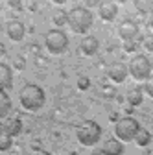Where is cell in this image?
Returning a JSON list of instances; mask_svg holds the SVG:
<instances>
[{
  "label": "cell",
  "mask_w": 153,
  "mask_h": 155,
  "mask_svg": "<svg viewBox=\"0 0 153 155\" xmlns=\"http://www.w3.org/2000/svg\"><path fill=\"white\" fill-rule=\"evenodd\" d=\"M9 6L15 9H21L22 8V0H9Z\"/></svg>",
  "instance_id": "obj_25"
},
{
  "label": "cell",
  "mask_w": 153,
  "mask_h": 155,
  "mask_svg": "<svg viewBox=\"0 0 153 155\" xmlns=\"http://www.w3.org/2000/svg\"><path fill=\"white\" fill-rule=\"evenodd\" d=\"M44 46L50 54H61L68 46V37L63 30H50L44 35Z\"/></svg>",
  "instance_id": "obj_6"
},
{
  "label": "cell",
  "mask_w": 153,
  "mask_h": 155,
  "mask_svg": "<svg viewBox=\"0 0 153 155\" xmlns=\"http://www.w3.org/2000/svg\"><path fill=\"white\" fill-rule=\"evenodd\" d=\"M118 35L122 41H133L137 35H138V24L135 21H131V18H125L118 24Z\"/></svg>",
  "instance_id": "obj_7"
},
{
  "label": "cell",
  "mask_w": 153,
  "mask_h": 155,
  "mask_svg": "<svg viewBox=\"0 0 153 155\" xmlns=\"http://www.w3.org/2000/svg\"><path fill=\"white\" fill-rule=\"evenodd\" d=\"M102 137V126L94 120H85L78 127V140L83 146H94Z\"/></svg>",
  "instance_id": "obj_5"
},
{
  "label": "cell",
  "mask_w": 153,
  "mask_h": 155,
  "mask_svg": "<svg viewBox=\"0 0 153 155\" xmlns=\"http://www.w3.org/2000/svg\"><path fill=\"white\" fill-rule=\"evenodd\" d=\"M18 98H21V105L28 111H37L44 105V91L39 87V85H33V83H28L21 89V94H18Z\"/></svg>",
  "instance_id": "obj_1"
},
{
  "label": "cell",
  "mask_w": 153,
  "mask_h": 155,
  "mask_svg": "<svg viewBox=\"0 0 153 155\" xmlns=\"http://www.w3.org/2000/svg\"><path fill=\"white\" fill-rule=\"evenodd\" d=\"M142 89H144V92H146V94H149L151 98H153V78H148Z\"/></svg>",
  "instance_id": "obj_23"
},
{
  "label": "cell",
  "mask_w": 153,
  "mask_h": 155,
  "mask_svg": "<svg viewBox=\"0 0 153 155\" xmlns=\"http://www.w3.org/2000/svg\"><path fill=\"white\" fill-rule=\"evenodd\" d=\"M78 87H80L81 91H87V89L90 87V80H89L87 76H80V78H78Z\"/></svg>",
  "instance_id": "obj_22"
},
{
  "label": "cell",
  "mask_w": 153,
  "mask_h": 155,
  "mask_svg": "<svg viewBox=\"0 0 153 155\" xmlns=\"http://www.w3.org/2000/svg\"><path fill=\"white\" fill-rule=\"evenodd\" d=\"M127 68H129V74L135 78L137 81H146L148 78H149V74H151L149 57L146 54H133Z\"/></svg>",
  "instance_id": "obj_4"
},
{
  "label": "cell",
  "mask_w": 153,
  "mask_h": 155,
  "mask_svg": "<svg viewBox=\"0 0 153 155\" xmlns=\"http://www.w3.org/2000/svg\"><path fill=\"white\" fill-rule=\"evenodd\" d=\"M21 131H22V120L17 118V116H11V118H8L2 124V133L9 135V137H15V135H18Z\"/></svg>",
  "instance_id": "obj_12"
},
{
  "label": "cell",
  "mask_w": 153,
  "mask_h": 155,
  "mask_svg": "<svg viewBox=\"0 0 153 155\" xmlns=\"http://www.w3.org/2000/svg\"><path fill=\"white\" fill-rule=\"evenodd\" d=\"M52 21L55 26H65V24H68V13H65L63 9H55L52 15Z\"/></svg>",
  "instance_id": "obj_19"
},
{
  "label": "cell",
  "mask_w": 153,
  "mask_h": 155,
  "mask_svg": "<svg viewBox=\"0 0 153 155\" xmlns=\"http://www.w3.org/2000/svg\"><path fill=\"white\" fill-rule=\"evenodd\" d=\"M4 54H6V48H4L2 45H0V55H4Z\"/></svg>",
  "instance_id": "obj_32"
},
{
  "label": "cell",
  "mask_w": 153,
  "mask_h": 155,
  "mask_svg": "<svg viewBox=\"0 0 153 155\" xmlns=\"http://www.w3.org/2000/svg\"><path fill=\"white\" fill-rule=\"evenodd\" d=\"M149 63H151V70H153V57H151V59H149Z\"/></svg>",
  "instance_id": "obj_35"
},
{
  "label": "cell",
  "mask_w": 153,
  "mask_h": 155,
  "mask_svg": "<svg viewBox=\"0 0 153 155\" xmlns=\"http://www.w3.org/2000/svg\"><path fill=\"white\" fill-rule=\"evenodd\" d=\"M52 2H55V4H65L67 0H52Z\"/></svg>",
  "instance_id": "obj_33"
},
{
  "label": "cell",
  "mask_w": 153,
  "mask_h": 155,
  "mask_svg": "<svg viewBox=\"0 0 153 155\" xmlns=\"http://www.w3.org/2000/svg\"><path fill=\"white\" fill-rule=\"evenodd\" d=\"M146 155H153V150H149V151H148V153H146Z\"/></svg>",
  "instance_id": "obj_36"
},
{
  "label": "cell",
  "mask_w": 153,
  "mask_h": 155,
  "mask_svg": "<svg viewBox=\"0 0 153 155\" xmlns=\"http://www.w3.org/2000/svg\"><path fill=\"white\" fill-rule=\"evenodd\" d=\"M13 67H15V68H21V70H22V68L26 67V59H24L22 55H17L15 59H13Z\"/></svg>",
  "instance_id": "obj_24"
},
{
  "label": "cell",
  "mask_w": 153,
  "mask_h": 155,
  "mask_svg": "<svg viewBox=\"0 0 153 155\" xmlns=\"http://www.w3.org/2000/svg\"><path fill=\"white\" fill-rule=\"evenodd\" d=\"M124 50H125V52H133V50H135V43H133V41L124 43Z\"/></svg>",
  "instance_id": "obj_26"
},
{
  "label": "cell",
  "mask_w": 153,
  "mask_h": 155,
  "mask_svg": "<svg viewBox=\"0 0 153 155\" xmlns=\"http://www.w3.org/2000/svg\"><path fill=\"white\" fill-rule=\"evenodd\" d=\"M148 26L153 30V13H151V15H149V18H148Z\"/></svg>",
  "instance_id": "obj_31"
},
{
  "label": "cell",
  "mask_w": 153,
  "mask_h": 155,
  "mask_svg": "<svg viewBox=\"0 0 153 155\" xmlns=\"http://www.w3.org/2000/svg\"><path fill=\"white\" fill-rule=\"evenodd\" d=\"M138 131H140V124H138L137 118H133V116H124V118H120L114 124V135H116V139L120 142L135 140Z\"/></svg>",
  "instance_id": "obj_3"
},
{
  "label": "cell",
  "mask_w": 153,
  "mask_h": 155,
  "mask_svg": "<svg viewBox=\"0 0 153 155\" xmlns=\"http://www.w3.org/2000/svg\"><path fill=\"white\" fill-rule=\"evenodd\" d=\"M142 100H144V89L142 87L135 85L127 91V102H129L131 107H138L142 104Z\"/></svg>",
  "instance_id": "obj_15"
},
{
  "label": "cell",
  "mask_w": 153,
  "mask_h": 155,
  "mask_svg": "<svg viewBox=\"0 0 153 155\" xmlns=\"http://www.w3.org/2000/svg\"><path fill=\"white\" fill-rule=\"evenodd\" d=\"M111 2H125V0H111Z\"/></svg>",
  "instance_id": "obj_34"
},
{
  "label": "cell",
  "mask_w": 153,
  "mask_h": 155,
  "mask_svg": "<svg viewBox=\"0 0 153 155\" xmlns=\"http://www.w3.org/2000/svg\"><path fill=\"white\" fill-rule=\"evenodd\" d=\"M35 155H52L50 151H46V150H37L35 151Z\"/></svg>",
  "instance_id": "obj_29"
},
{
  "label": "cell",
  "mask_w": 153,
  "mask_h": 155,
  "mask_svg": "<svg viewBox=\"0 0 153 155\" xmlns=\"http://www.w3.org/2000/svg\"><path fill=\"white\" fill-rule=\"evenodd\" d=\"M98 13L102 17V21L105 22H112L118 15V8H116V2H111V0H102L100 6H98Z\"/></svg>",
  "instance_id": "obj_9"
},
{
  "label": "cell",
  "mask_w": 153,
  "mask_h": 155,
  "mask_svg": "<svg viewBox=\"0 0 153 155\" xmlns=\"http://www.w3.org/2000/svg\"><path fill=\"white\" fill-rule=\"evenodd\" d=\"M100 48V43H98V39L94 37V35H85L83 37V41H81V52L85 55H94L98 52Z\"/></svg>",
  "instance_id": "obj_14"
},
{
  "label": "cell",
  "mask_w": 153,
  "mask_h": 155,
  "mask_svg": "<svg viewBox=\"0 0 153 155\" xmlns=\"http://www.w3.org/2000/svg\"><path fill=\"white\" fill-rule=\"evenodd\" d=\"M127 74H129V68H127V65L122 63V61L112 63V65L107 68V76L111 78L114 83H122V81H125Z\"/></svg>",
  "instance_id": "obj_8"
},
{
  "label": "cell",
  "mask_w": 153,
  "mask_h": 155,
  "mask_svg": "<svg viewBox=\"0 0 153 155\" xmlns=\"http://www.w3.org/2000/svg\"><path fill=\"white\" fill-rule=\"evenodd\" d=\"M124 153V144L118 139H109L102 146V155H122Z\"/></svg>",
  "instance_id": "obj_13"
},
{
  "label": "cell",
  "mask_w": 153,
  "mask_h": 155,
  "mask_svg": "<svg viewBox=\"0 0 153 155\" xmlns=\"http://www.w3.org/2000/svg\"><path fill=\"white\" fill-rule=\"evenodd\" d=\"M68 26L76 33H87L92 26V13L85 6H74L68 11Z\"/></svg>",
  "instance_id": "obj_2"
},
{
  "label": "cell",
  "mask_w": 153,
  "mask_h": 155,
  "mask_svg": "<svg viewBox=\"0 0 153 155\" xmlns=\"http://www.w3.org/2000/svg\"><path fill=\"white\" fill-rule=\"evenodd\" d=\"M11 148V137L6 133H0V151H8Z\"/></svg>",
  "instance_id": "obj_20"
},
{
  "label": "cell",
  "mask_w": 153,
  "mask_h": 155,
  "mask_svg": "<svg viewBox=\"0 0 153 155\" xmlns=\"http://www.w3.org/2000/svg\"><path fill=\"white\" fill-rule=\"evenodd\" d=\"M109 118H111L112 122H118V120H120V118H118V113H116V111H112V113H111V116H109Z\"/></svg>",
  "instance_id": "obj_28"
},
{
  "label": "cell",
  "mask_w": 153,
  "mask_h": 155,
  "mask_svg": "<svg viewBox=\"0 0 153 155\" xmlns=\"http://www.w3.org/2000/svg\"><path fill=\"white\" fill-rule=\"evenodd\" d=\"M135 142H137V146H149V142H151V133L148 129H142L140 127V131L137 133V137H135Z\"/></svg>",
  "instance_id": "obj_18"
},
{
  "label": "cell",
  "mask_w": 153,
  "mask_h": 155,
  "mask_svg": "<svg viewBox=\"0 0 153 155\" xmlns=\"http://www.w3.org/2000/svg\"><path fill=\"white\" fill-rule=\"evenodd\" d=\"M9 111H11V98L6 94V91H0V120L8 116Z\"/></svg>",
  "instance_id": "obj_16"
},
{
  "label": "cell",
  "mask_w": 153,
  "mask_h": 155,
  "mask_svg": "<svg viewBox=\"0 0 153 155\" xmlns=\"http://www.w3.org/2000/svg\"><path fill=\"white\" fill-rule=\"evenodd\" d=\"M96 4L100 6V0H85V8H89V9H90L92 6H96Z\"/></svg>",
  "instance_id": "obj_27"
},
{
  "label": "cell",
  "mask_w": 153,
  "mask_h": 155,
  "mask_svg": "<svg viewBox=\"0 0 153 155\" xmlns=\"http://www.w3.org/2000/svg\"><path fill=\"white\" fill-rule=\"evenodd\" d=\"M13 85V70L9 65L0 63V91H8Z\"/></svg>",
  "instance_id": "obj_11"
},
{
  "label": "cell",
  "mask_w": 153,
  "mask_h": 155,
  "mask_svg": "<svg viewBox=\"0 0 153 155\" xmlns=\"http://www.w3.org/2000/svg\"><path fill=\"white\" fill-rule=\"evenodd\" d=\"M6 33H8V37L11 39V41H22L24 33H26V26H24L22 21L13 18V21H9L6 24Z\"/></svg>",
  "instance_id": "obj_10"
},
{
  "label": "cell",
  "mask_w": 153,
  "mask_h": 155,
  "mask_svg": "<svg viewBox=\"0 0 153 155\" xmlns=\"http://www.w3.org/2000/svg\"><path fill=\"white\" fill-rule=\"evenodd\" d=\"M100 92H102V96H105V98H111V96L116 94V91H114L112 85H102L100 87Z\"/></svg>",
  "instance_id": "obj_21"
},
{
  "label": "cell",
  "mask_w": 153,
  "mask_h": 155,
  "mask_svg": "<svg viewBox=\"0 0 153 155\" xmlns=\"http://www.w3.org/2000/svg\"><path fill=\"white\" fill-rule=\"evenodd\" d=\"M30 52H35V54H39V46H37V45H31V46H30Z\"/></svg>",
  "instance_id": "obj_30"
},
{
  "label": "cell",
  "mask_w": 153,
  "mask_h": 155,
  "mask_svg": "<svg viewBox=\"0 0 153 155\" xmlns=\"http://www.w3.org/2000/svg\"><path fill=\"white\" fill-rule=\"evenodd\" d=\"M133 4H135L138 13H144V15L153 13V0H133Z\"/></svg>",
  "instance_id": "obj_17"
}]
</instances>
